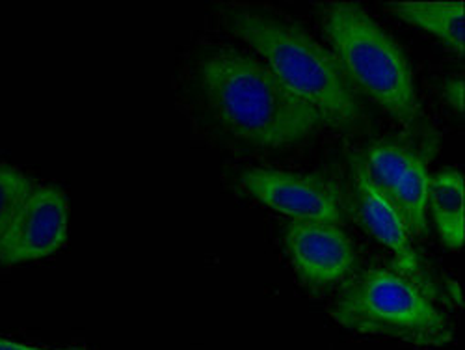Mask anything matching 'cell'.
<instances>
[{"label":"cell","mask_w":465,"mask_h":350,"mask_svg":"<svg viewBox=\"0 0 465 350\" xmlns=\"http://www.w3.org/2000/svg\"><path fill=\"white\" fill-rule=\"evenodd\" d=\"M67 216L65 192L35 181L0 239V261L25 265L56 254L67 241Z\"/></svg>","instance_id":"8"},{"label":"cell","mask_w":465,"mask_h":350,"mask_svg":"<svg viewBox=\"0 0 465 350\" xmlns=\"http://www.w3.org/2000/svg\"><path fill=\"white\" fill-rule=\"evenodd\" d=\"M331 317L356 334L441 346L452 328L434 298L401 270L371 266L341 284Z\"/></svg>","instance_id":"4"},{"label":"cell","mask_w":465,"mask_h":350,"mask_svg":"<svg viewBox=\"0 0 465 350\" xmlns=\"http://www.w3.org/2000/svg\"><path fill=\"white\" fill-rule=\"evenodd\" d=\"M443 99L456 114L463 112V79L461 76H454V79L447 81V85L443 88Z\"/></svg>","instance_id":"13"},{"label":"cell","mask_w":465,"mask_h":350,"mask_svg":"<svg viewBox=\"0 0 465 350\" xmlns=\"http://www.w3.org/2000/svg\"><path fill=\"white\" fill-rule=\"evenodd\" d=\"M321 30L360 95L372 99L399 124L413 127L420 106L413 71L404 49L363 6L328 3L321 10Z\"/></svg>","instance_id":"3"},{"label":"cell","mask_w":465,"mask_h":350,"mask_svg":"<svg viewBox=\"0 0 465 350\" xmlns=\"http://www.w3.org/2000/svg\"><path fill=\"white\" fill-rule=\"evenodd\" d=\"M352 183L356 192V205L360 218L371 235L390 250L397 261V270L408 276L413 284H417L426 295L436 296V287L424 270L422 259L413 248V237L408 231L404 220L387 202L372 179L367 174V168L361 157L354 159L352 165Z\"/></svg>","instance_id":"9"},{"label":"cell","mask_w":465,"mask_h":350,"mask_svg":"<svg viewBox=\"0 0 465 350\" xmlns=\"http://www.w3.org/2000/svg\"><path fill=\"white\" fill-rule=\"evenodd\" d=\"M465 181L458 170H441L430 177L429 207L443 245L460 252L465 243Z\"/></svg>","instance_id":"10"},{"label":"cell","mask_w":465,"mask_h":350,"mask_svg":"<svg viewBox=\"0 0 465 350\" xmlns=\"http://www.w3.org/2000/svg\"><path fill=\"white\" fill-rule=\"evenodd\" d=\"M283 246L296 276L312 291L341 285L356 272V246L339 224L291 220Z\"/></svg>","instance_id":"7"},{"label":"cell","mask_w":465,"mask_h":350,"mask_svg":"<svg viewBox=\"0 0 465 350\" xmlns=\"http://www.w3.org/2000/svg\"><path fill=\"white\" fill-rule=\"evenodd\" d=\"M225 23L294 95L319 112L324 127H363L360 92L331 51L296 21L272 8L241 5L225 10Z\"/></svg>","instance_id":"2"},{"label":"cell","mask_w":465,"mask_h":350,"mask_svg":"<svg viewBox=\"0 0 465 350\" xmlns=\"http://www.w3.org/2000/svg\"><path fill=\"white\" fill-rule=\"evenodd\" d=\"M241 183L261 205L291 220H322L339 225L346 222L342 194L324 177L255 166L242 174Z\"/></svg>","instance_id":"6"},{"label":"cell","mask_w":465,"mask_h":350,"mask_svg":"<svg viewBox=\"0 0 465 350\" xmlns=\"http://www.w3.org/2000/svg\"><path fill=\"white\" fill-rule=\"evenodd\" d=\"M390 12L408 25L430 34L454 55H463L465 37L461 3H393L390 5Z\"/></svg>","instance_id":"11"},{"label":"cell","mask_w":465,"mask_h":350,"mask_svg":"<svg viewBox=\"0 0 465 350\" xmlns=\"http://www.w3.org/2000/svg\"><path fill=\"white\" fill-rule=\"evenodd\" d=\"M0 350H45V348H37V346L14 343V341H8V339H0Z\"/></svg>","instance_id":"14"},{"label":"cell","mask_w":465,"mask_h":350,"mask_svg":"<svg viewBox=\"0 0 465 350\" xmlns=\"http://www.w3.org/2000/svg\"><path fill=\"white\" fill-rule=\"evenodd\" d=\"M34 183L35 181L21 168L0 165V239L8 231Z\"/></svg>","instance_id":"12"},{"label":"cell","mask_w":465,"mask_h":350,"mask_svg":"<svg viewBox=\"0 0 465 350\" xmlns=\"http://www.w3.org/2000/svg\"><path fill=\"white\" fill-rule=\"evenodd\" d=\"M192 110L225 138L259 149H283L313 136L324 122L248 47L209 44L184 71Z\"/></svg>","instance_id":"1"},{"label":"cell","mask_w":465,"mask_h":350,"mask_svg":"<svg viewBox=\"0 0 465 350\" xmlns=\"http://www.w3.org/2000/svg\"><path fill=\"white\" fill-rule=\"evenodd\" d=\"M369 177L381 196L404 220L411 237L426 231L429 216V151L408 140H383L361 157Z\"/></svg>","instance_id":"5"}]
</instances>
